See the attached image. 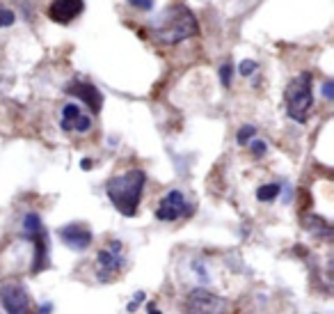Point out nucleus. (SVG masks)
<instances>
[{
  "instance_id": "nucleus-4",
  "label": "nucleus",
  "mask_w": 334,
  "mask_h": 314,
  "mask_svg": "<svg viewBox=\"0 0 334 314\" xmlns=\"http://www.w3.org/2000/svg\"><path fill=\"white\" fill-rule=\"evenodd\" d=\"M226 300L208 289H192L184 300L186 314H226Z\"/></svg>"
},
{
  "instance_id": "nucleus-10",
  "label": "nucleus",
  "mask_w": 334,
  "mask_h": 314,
  "mask_svg": "<svg viewBox=\"0 0 334 314\" xmlns=\"http://www.w3.org/2000/svg\"><path fill=\"white\" fill-rule=\"evenodd\" d=\"M66 92H69L71 97H78L82 103H87L92 113H98V110H101V106H103V94L98 92V87L92 85V83L71 81L69 85H66Z\"/></svg>"
},
{
  "instance_id": "nucleus-17",
  "label": "nucleus",
  "mask_w": 334,
  "mask_h": 314,
  "mask_svg": "<svg viewBox=\"0 0 334 314\" xmlns=\"http://www.w3.org/2000/svg\"><path fill=\"white\" fill-rule=\"evenodd\" d=\"M232 74H234L232 62H224V65L220 67V83H222L224 87H229V85H232Z\"/></svg>"
},
{
  "instance_id": "nucleus-20",
  "label": "nucleus",
  "mask_w": 334,
  "mask_h": 314,
  "mask_svg": "<svg viewBox=\"0 0 334 314\" xmlns=\"http://www.w3.org/2000/svg\"><path fill=\"white\" fill-rule=\"evenodd\" d=\"M250 149H252V154H254V156L259 158V156H264V154L268 152V145H266V142L261 140V138H254V140H252V145H250Z\"/></svg>"
},
{
  "instance_id": "nucleus-12",
  "label": "nucleus",
  "mask_w": 334,
  "mask_h": 314,
  "mask_svg": "<svg viewBox=\"0 0 334 314\" xmlns=\"http://www.w3.org/2000/svg\"><path fill=\"white\" fill-rule=\"evenodd\" d=\"M80 108L76 106V103H66L64 108H62V122H60V126H62V131H74V124L76 119L80 117Z\"/></svg>"
},
{
  "instance_id": "nucleus-1",
  "label": "nucleus",
  "mask_w": 334,
  "mask_h": 314,
  "mask_svg": "<svg viewBox=\"0 0 334 314\" xmlns=\"http://www.w3.org/2000/svg\"><path fill=\"white\" fill-rule=\"evenodd\" d=\"M144 184H146V172L135 168L110 179L108 186H106V195H108V200L112 202V206L122 216L130 218L138 213L142 193H144Z\"/></svg>"
},
{
  "instance_id": "nucleus-18",
  "label": "nucleus",
  "mask_w": 334,
  "mask_h": 314,
  "mask_svg": "<svg viewBox=\"0 0 334 314\" xmlns=\"http://www.w3.org/2000/svg\"><path fill=\"white\" fill-rule=\"evenodd\" d=\"M90 129H92V119L87 117V115H80V117L76 119L74 131H78V133H87Z\"/></svg>"
},
{
  "instance_id": "nucleus-24",
  "label": "nucleus",
  "mask_w": 334,
  "mask_h": 314,
  "mask_svg": "<svg viewBox=\"0 0 334 314\" xmlns=\"http://www.w3.org/2000/svg\"><path fill=\"white\" fill-rule=\"evenodd\" d=\"M146 314H162V312L156 307V303H149L146 305Z\"/></svg>"
},
{
  "instance_id": "nucleus-2",
  "label": "nucleus",
  "mask_w": 334,
  "mask_h": 314,
  "mask_svg": "<svg viewBox=\"0 0 334 314\" xmlns=\"http://www.w3.org/2000/svg\"><path fill=\"white\" fill-rule=\"evenodd\" d=\"M197 33H200V23L192 12L181 3L167 7L151 26V35L160 44H178L188 37H194Z\"/></svg>"
},
{
  "instance_id": "nucleus-7",
  "label": "nucleus",
  "mask_w": 334,
  "mask_h": 314,
  "mask_svg": "<svg viewBox=\"0 0 334 314\" xmlns=\"http://www.w3.org/2000/svg\"><path fill=\"white\" fill-rule=\"evenodd\" d=\"M181 216H188V202H186L181 190H170L158 204L156 218L162 222H174Z\"/></svg>"
},
{
  "instance_id": "nucleus-19",
  "label": "nucleus",
  "mask_w": 334,
  "mask_h": 314,
  "mask_svg": "<svg viewBox=\"0 0 334 314\" xmlns=\"http://www.w3.org/2000/svg\"><path fill=\"white\" fill-rule=\"evenodd\" d=\"M16 21V14L12 10H0V28H10Z\"/></svg>"
},
{
  "instance_id": "nucleus-23",
  "label": "nucleus",
  "mask_w": 334,
  "mask_h": 314,
  "mask_svg": "<svg viewBox=\"0 0 334 314\" xmlns=\"http://www.w3.org/2000/svg\"><path fill=\"white\" fill-rule=\"evenodd\" d=\"M323 97L328 99V101H332V99H334V83L332 81L323 83Z\"/></svg>"
},
{
  "instance_id": "nucleus-14",
  "label": "nucleus",
  "mask_w": 334,
  "mask_h": 314,
  "mask_svg": "<svg viewBox=\"0 0 334 314\" xmlns=\"http://www.w3.org/2000/svg\"><path fill=\"white\" fill-rule=\"evenodd\" d=\"M304 225H307V229H312L314 234H325V236H330V232H332V227L318 216H309L307 220H304Z\"/></svg>"
},
{
  "instance_id": "nucleus-11",
  "label": "nucleus",
  "mask_w": 334,
  "mask_h": 314,
  "mask_svg": "<svg viewBox=\"0 0 334 314\" xmlns=\"http://www.w3.org/2000/svg\"><path fill=\"white\" fill-rule=\"evenodd\" d=\"M82 12V0H53L48 5V19L55 23H71Z\"/></svg>"
},
{
  "instance_id": "nucleus-22",
  "label": "nucleus",
  "mask_w": 334,
  "mask_h": 314,
  "mask_svg": "<svg viewBox=\"0 0 334 314\" xmlns=\"http://www.w3.org/2000/svg\"><path fill=\"white\" fill-rule=\"evenodd\" d=\"M128 5L138 7V10H142V12H149L151 7H154V0H128Z\"/></svg>"
},
{
  "instance_id": "nucleus-6",
  "label": "nucleus",
  "mask_w": 334,
  "mask_h": 314,
  "mask_svg": "<svg viewBox=\"0 0 334 314\" xmlns=\"http://www.w3.org/2000/svg\"><path fill=\"white\" fill-rule=\"evenodd\" d=\"M0 305L7 314H32L28 291L16 282H7L0 287Z\"/></svg>"
},
{
  "instance_id": "nucleus-16",
  "label": "nucleus",
  "mask_w": 334,
  "mask_h": 314,
  "mask_svg": "<svg viewBox=\"0 0 334 314\" xmlns=\"http://www.w3.org/2000/svg\"><path fill=\"white\" fill-rule=\"evenodd\" d=\"M259 69V65H256V62H254V60H242L240 65H238V74H240V76H252L254 71Z\"/></svg>"
},
{
  "instance_id": "nucleus-15",
  "label": "nucleus",
  "mask_w": 334,
  "mask_h": 314,
  "mask_svg": "<svg viewBox=\"0 0 334 314\" xmlns=\"http://www.w3.org/2000/svg\"><path fill=\"white\" fill-rule=\"evenodd\" d=\"M254 138H256V126H252V124L240 126V129H238V133H236L238 145H250Z\"/></svg>"
},
{
  "instance_id": "nucleus-26",
  "label": "nucleus",
  "mask_w": 334,
  "mask_h": 314,
  "mask_svg": "<svg viewBox=\"0 0 334 314\" xmlns=\"http://www.w3.org/2000/svg\"><path fill=\"white\" fill-rule=\"evenodd\" d=\"M80 165H82V170H90V168H92V161H90V158H85Z\"/></svg>"
},
{
  "instance_id": "nucleus-21",
  "label": "nucleus",
  "mask_w": 334,
  "mask_h": 314,
  "mask_svg": "<svg viewBox=\"0 0 334 314\" xmlns=\"http://www.w3.org/2000/svg\"><path fill=\"white\" fill-rule=\"evenodd\" d=\"M142 303H144V291H138V293L133 296V300H130V303L126 305V309H128V312H135V309L140 307Z\"/></svg>"
},
{
  "instance_id": "nucleus-3",
  "label": "nucleus",
  "mask_w": 334,
  "mask_h": 314,
  "mask_svg": "<svg viewBox=\"0 0 334 314\" xmlns=\"http://www.w3.org/2000/svg\"><path fill=\"white\" fill-rule=\"evenodd\" d=\"M314 78L309 71H302L296 76L284 90V101H286V113L293 122L304 124L309 119V113L314 108Z\"/></svg>"
},
{
  "instance_id": "nucleus-25",
  "label": "nucleus",
  "mask_w": 334,
  "mask_h": 314,
  "mask_svg": "<svg viewBox=\"0 0 334 314\" xmlns=\"http://www.w3.org/2000/svg\"><path fill=\"white\" fill-rule=\"evenodd\" d=\"M50 312H53V305H50V303H46L42 309H39V314H50Z\"/></svg>"
},
{
  "instance_id": "nucleus-13",
  "label": "nucleus",
  "mask_w": 334,
  "mask_h": 314,
  "mask_svg": "<svg viewBox=\"0 0 334 314\" xmlns=\"http://www.w3.org/2000/svg\"><path fill=\"white\" fill-rule=\"evenodd\" d=\"M282 193V186L280 184H266L256 190V200L259 202H272L277 195Z\"/></svg>"
},
{
  "instance_id": "nucleus-9",
  "label": "nucleus",
  "mask_w": 334,
  "mask_h": 314,
  "mask_svg": "<svg viewBox=\"0 0 334 314\" xmlns=\"http://www.w3.org/2000/svg\"><path fill=\"white\" fill-rule=\"evenodd\" d=\"M122 261H124L122 259V243H119V241H110L108 248H103L96 257L101 277L110 280V277L119 275V271H122Z\"/></svg>"
},
{
  "instance_id": "nucleus-5",
  "label": "nucleus",
  "mask_w": 334,
  "mask_h": 314,
  "mask_svg": "<svg viewBox=\"0 0 334 314\" xmlns=\"http://www.w3.org/2000/svg\"><path fill=\"white\" fill-rule=\"evenodd\" d=\"M23 229L34 243V259H32V273H39L46 268L48 261V250H46V236H44V225L37 213H28L23 218Z\"/></svg>"
},
{
  "instance_id": "nucleus-8",
  "label": "nucleus",
  "mask_w": 334,
  "mask_h": 314,
  "mask_svg": "<svg viewBox=\"0 0 334 314\" xmlns=\"http://www.w3.org/2000/svg\"><path fill=\"white\" fill-rule=\"evenodd\" d=\"M58 234L64 241V245H69L71 250H87L94 241L92 229L87 225H82V222H69L64 227H60Z\"/></svg>"
}]
</instances>
